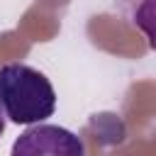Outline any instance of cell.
<instances>
[{"instance_id":"cell-1","label":"cell","mask_w":156,"mask_h":156,"mask_svg":"<svg viewBox=\"0 0 156 156\" xmlns=\"http://www.w3.org/2000/svg\"><path fill=\"white\" fill-rule=\"evenodd\" d=\"M0 107L15 124H41L56 112V90L41 71L12 61L0 68Z\"/></svg>"},{"instance_id":"cell-2","label":"cell","mask_w":156,"mask_h":156,"mask_svg":"<svg viewBox=\"0 0 156 156\" xmlns=\"http://www.w3.org/2000/svg\"><path fill=\"white\" fill-rule=\"evenodd\" d=\"M10 156H85V146L66 127L32 124L15 139Z\"/></svg>"},{"instance_id":"cell-3","label":"cell","mask_w":156,"mask_h":156,"mask_svg":"<svg viewBox=\"0 0 156 156\" xmlns=\"http://www.w3.org/2000/svg\"><path fill=\"white\" fill-rule=\"evenodd\" d=\"M112 5L132 27L144 34L149 49L156 51V0H112Z\"/></svg>"},{"instance_id":"cell-4","label":"cell","mask_w":156,"mask_h":156,"mask_svg":"<svg viewBox=\"0 0 156 156\" xmlns=\"http://www.w3.org/2000/svg\"><path fill=\"white\" fill-rule=\"evenodd\" d=\"M5 122H7V117H5V112H2V107H0V136H2V132H5Z\"/></svg>"}]
</instances>
